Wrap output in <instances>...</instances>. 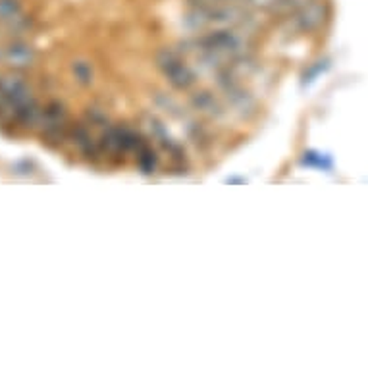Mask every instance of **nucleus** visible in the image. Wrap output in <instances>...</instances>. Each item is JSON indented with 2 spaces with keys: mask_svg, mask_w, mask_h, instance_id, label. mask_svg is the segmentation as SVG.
Returning a JSON list of instances; mask_svg holds the SVG:
<instances>
[{
  "mask_svg": "<svg viewBox=\"0 0 368 368\" xmlns=\"http://www.w3.org/2000/svg\"><path fill=\"white\" fill-rule=\"evenodd\" d=\"M324 15V6L318 2V0H313L303 6L299 14V20L303 23V27H316L318 23L322 22Z\"/></svg>",
  "mask_w": 368,
  "mask_h": 368,
  "instance_id": "nucleus-1",
  "label": "nucleus"
}]
</instances>
